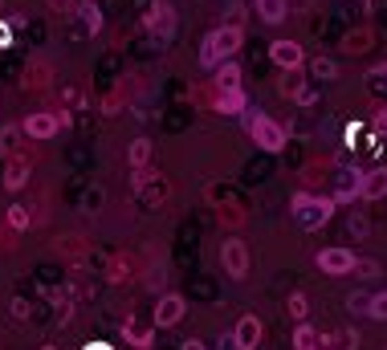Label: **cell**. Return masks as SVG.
Instances as JSON below:
<instances>
[{"label": "cell", "mask_w": 387, "mask_h": 350, "mask_svg": "<svg viewBox=\"0 0 387 350\" xmlns=\"http://www.w3.org/2000/svg\"><path fill=\"white\" fill-rule=\"evenodd\" d=\"M241 41H245V33H241V29H232V25L212 29V33L204 37V45H200V65H204V70H216V65L232 61V57H237V49H241Z\"/></svg>", "instance_id": "1"}, {"label": "cell", "mask_w": 387, "mask_h": 350, "mask_svg": "<svg viewBox=\"0 0 387 350\" xmlns=\"http://www.w3.org/2000/svg\"><path fill=\"white\" fill-rule=\"evenodd\" d=\"M241 123H245V131L253 134V143H257L265 155H277V151H286V143H290V131L281 127V123H273L269 114H261V110H245L241 114Z\"/></svg>", "instance_id": "2"}, {"label": "cell", "mask_w": 387, "mask_h": 350, "mask_svg": "<svg viewBox=\"0 0 387 350\" xmlns=\"http://www.w3.org/2000/svg\"><path fill=\"white\" fill-rule=\"evenodd\" d=\"M290 216L298 220V228L314 232V228H322L326 220L335 216V200L330 196H314V192H298L290 200Z\"/></svg>", "instance_id": "3"}, {"label": "cell", "mask_w": 387, "mask_h": 350, "mask_svg": "<svg viewBox=\"0 0 387 350\" xmlns=\"http://www.w3.org/2000/svg\"><path fill=\"white\" fill-rule=\"evenodd\" d=\"M359 192H363V172L355 163H339L335 167V192H330V200L335 204H355Z\"/></svg>", "instance_id": "4"}, {"label": "cell", "mask_w": 387, "mask_h": 350, "mask_svg": "<svg viewBox=\"0 0 387 350\" xmlns=\"http://www.w3.org/2000/svg\"><path fill=\"white\" fill-rule=\"evenodd\" d=\"M220 269H224L232 281H241V277L249 273V245L237 240V236H228V240L220 245Z\"/></svg>", "instance_id": "5"}, {"label": "cell", "mask_w": 387, "mask_h": 350, "mask_svg": "<svg viewBox=\"0 0 387 350\" xmlns=\"http://www.w3.org/2000/svg\"><path fill=\"white\" fill-rule=\"evenodd\" d=\"M355 253L350 249H343V245H330V249H322L318 257H314V265L326 273V277H346V273H355Z\"/></svg>", "instance_id": "6"}, {"label": "cell", "mask_w": 387, "mask_h": 350, "mask_svg": "<svg viewBox=\"0 0 387 350\" xmlns=\"http://www.w3.org/2000/svg\"><path fill=\"white\" fill-rule=\"evenodd\" d=\"M269 61L281 70V74H298L301 65H306V49L298 41H290V37H281V41L269 45Z\"/></svg>", "instance_id": "7"}, {"label": "cell", "mask_w": 387, "mask_h": 350, "mask_svg": "<svg viewBox=\"0 0 387 350\" xmlns=\"http://www.w3.org/2000/svg\"><path fill=\"white\" fill-rule=\"evenodd\" d=\"M147 33L159 37V41H172L175 37V8L168 0H155L151 12H147Z\"/></svg>", "instance_id": "8"}, {"label": "cell", "mask_w": 387, "mask_h": 350, "mask_svg": "<svg viewBox=\"0 0 387 350\" xmlns=\"http://www.w3.org/2000/svg\"><path fill=\"white\" fill-rule=\"evenodd\" d=\"M21 131L29 134V138H37V143H45V138H53V134L61 131V119H57V110H33L21 123Z\"/></svg>", "instance_id": "9"}, {"label": "cell", "mask_w": 387, "mask_h": 350, "mask_svg": "<svg viewBox=\"0 0 387 350\" xmlns=\"http://www.w3.org/2000/svg\"><path fill=\"white\" fill-rule=\"evenodd\" d=\"M232 334H237V347H241V350H257L265 326H261L257 313H241V318H237V326H232Z\"/></svg>", "instance_id": "10"}, {"label": "cell", "mask_w": 387, "mask_h": 350, "mask_svg": "<svg viewBox=\"0 0 387 350\" xmlns=\"http://www.w3.org/2000/svg\"><path fill=\"white\" fill-rule=\"evenodd\" d=\"M53 249H57V257H61V261H70L74 269L90 257V240H86V236H78V232L57 236V245H53Z\"/></svg>", "instance_id": "11"}, {"label": "cell", "mask_w": 387, "mask_h": 350, "mask_svg": "<svg viewBox=\"0 0 387 350\" xmlns=\"http://www.w3.org/2000/svg\"><path fill=\"white\" fill-rule=\"evenodd\" d=\"M183 313H188V302H183L179 294H163V298H159V306H155V318H151V322H155L159 330H168V326H175Z\"/></svg>", "instance_id": "12"}, {"label": "cell", "mask_w": 387, "mask_h": 350, "mask_svg": "<svg viewBox=\"0 0 387 350\" xmlns=\"http://www.w3.org/2000/svg\"><path fill=\"white\" fill-rule=\"evenodd\" d=\"M359 200H387V167H371V172H363V192H359Z\"/></svg>", "instance_id": "13"}, {"label": "cell", "mask_w": 387, "mask_h": 350, "mask_svg": "<svg viewBox=\"0 0 387 350\" xmlns=\"http://www.w3.org/2000/svg\"><path fill=\"white\" fill-rule=\"evenodd\" d=\"M155 330H159L155 322H151V326H143V322H135V318L123 322V338H127L130 347H139V350H147L151 342H155Z\"/></svg>", "instance_id": "14"}, {"label": "cell", "mask_w": 387, "mask_h": 350, "mask_svg": "<svg viewBox=\"0 0 387 350\" xmlns=\"http://www.w3.org/2000/svg\"><path fill=\"white\" fill-rule=\"evenodd\" d=\"M216 110H220V114H228V119H241V114L249 110V98H245V90H220V98H216Z\"/></svg>", "instance_id": "15"}, {"label": "cell", "mask_w": 387, "mask_h": 350, "mask_svg": "<svg viewBox=\"0 0 387 350\" xmlns=\"http://www.w3.org/2000/svg\"><path fill=\"white\" fill-rule=\"evenodd\" d=\"M168 192H172V187H168V179L155 172L147 183H143V187H139V192H135V196H139L143 204H151V208H155V204H163V200H168Z\"/></svg>", "instance_id": "16"}, {"label": "cell", "mask_w": 387, "mask_h": 350, "mask_svg": "<svg viewBox=\"0 0 387 350\" xmlns=\"http://www.w3.org/2000/svg\"><path fill=\"white\" fill-rule=\"evenodd\" d=\"M25 183H29V159L25 155H12L8 159V172H4V187L8 192H21Z\"/></svg>", "instance_id": "17"}, {"label": "cell", "mask_w": 387, "mask_h": 350, "mask_svg": "<svg viewBox=\"0 0 387 350\" xmlns=\"http://www.w3.org/2000/svg\"><path fill=\"white\" fill-rule=\"evenodd\" d=\"M78 17H82V25H86V33H102V25H106V17H102V8H98V0H78V8H74Z\"/></svg>", "instance_id": "18"}, {"label": "cell", "mask_w": 387, "mask_h": 350, "mask_svg": "<svg viewBox=\"0 0 387 350\" xmlns=\"http://www.w3.org/2000/svg\"><path fill=\"white\" fill-rule=\"evenodd\" d=\"M253 8H257V17L265 21V25H281V21L290 17L286 0H253Z\"/></svg>", "instance_id": "19"}, {"label": "cell", "mask_w": 387, "mask_h": 350, "mask_svg": "<svg viewBox=\"0 0 387 350\" xmlns=\"http://www.w3.org/2000/svg\"><path fill=\"white\" fill-rule=\"evenodd\" d=\"M151 151H155V147H151V138H143V134H139V138H130L127 163H130V167H147V163H151Z\"/></svg>", "instance_id": "20"}, {"label": "cell", "mask_w": 387, "mask_h": 350, "mask_svg": "<svg viewBox=\"0 0 387 350\" xmlns=\"http://www.w3.org/2000/svg\"><path fill=\"white\" fill-rule=\"evenodd\" d=\"M306 65H310L314 82H335V78H339V65H335V57H322V53H318V57H310Z\"/></svg>", "instance_id": "21"}, {"label": "cell", "mask_w": 387, "mask_h": 350, "mask_svg": "<svg viewBox=\"0 0 387 350\" xmlns=\"http://www.w3.org/2000/svg\"><path fill=\"white\" fill-rule=\"evenodd\" d=\"M216 90H241V65H237V57L224 61V65H216Z\"/></svg>", "instance_id": "22"}, {"label": "cell", "mask_w": 387, "mask_h": 350, "mask_svg": "<svg viewBox=\"0 0 387 350\" xmlns=\"http://www.w3.org/2000/svg\"><path fill=\"white\" fill-rule=\"evenodd\" d=\"M4 220H8V228L12 232H25V228H33V212H29V204H8V212H4Z\"/></svg>", "instance_id": "23"}, {"label": "cell", "mask_w": 387, "mask_h": 350, "mask_svg": "<svg viewBox=\"0 0 387 350\" xmlns=\"http://www.w3.org/2000/svg\"><path fill=\"white\" fill-rule=\"evenodd\" d=\"M318 347H322L318 330H314L310 322H298V330H294V350H318Z\"/></svg>", "instance_id": "24"}, {"label": "cell", "mask_w": 387, "mask_h": 350, "mask_svg": "<svg viewBox=\"0 0 387 350\" xmlns=\"http://www.w3.org/2000/svg\"><path fill=\"white\" fill-rule=\"evenodd\" d=\"M359 330H339V334H330V338H322V347L326 350H359Z\"/></svg>", "instance_id": "25"}, {"label": "cell", "mask_w": 387, "mask_h": 350, "mask_svg": "<svg viewBox=\"0 0 387 350\" xmlns=\"http://www.w3.org/2000/svg\"><path fill=\"white\" fill-rule=\"evenodd\" d=\"M25 86H33V90H41V86H49V61H33L29 70H25Z\"/></svg>", "instance_id": "26"}, {"label": "cell", "mask_w": 387, "mask_h": 350, "mask_svg": "<svg viewBox=\"0 0 387 350\" xmlns=\"http://www.w3.org/2000/svg\"><path fill=\"white\" fill-rule=\"evenodd\" d=\"M21 127H0V155H17V147H21Z\"/></svg>", "instance_id": "27"}, {"label": "cell", "mask_w": 387, "mask_h": 350, "mask_svg": "<svg viewBox=\"0 0 387 350\" xmlns=\"http://www.w3.org/2000/svg\"><path fill=\"white\" fill-rule=\"evenodd\" d=\"M379 273H384V265L375 261V257H359L355 261V277H363V281H375Z\"/></svg>", "instance_id": "28"}, {"label": "cell", "mask_w": 387, "mask_h": 350, "mask_svg": "<svg viewBox=\"0 0 387 350\" xmlns=\"http://www.w3.org/2000/svg\"><path fill=\"white\" fill-rule=\"evenodd\" d=\"M286 309H290V318H294V322H306V318H310V302H306V294H290Z\"/></svg>", "instance_id": "29"}, {"label": "cell", "mask_w": 387, "mask_h": 350, "mask_svg": "<svg viewBox=\"0 0 387 350\" xmlns=\"http://www.w3.org/2000/svg\"><path fill=\"white\" fill-rule=\"evenodd\" d=\"M127 277H130V265L123 261V257H115V261H110V269H106V281H110V285H123Z\"/></svg>", "instance_id": "30"}, {"label": "cell", "mask_w": 387, "mask_h": 350, "mask_svg": "<svg viewBox=\"0 0 387 350\" xmlns=\"http://www.w3.org/2000/svg\"><path fill=\"white\" fill-rule=\"evenodd\" d=\"M346 228H350V236H355V240H367V232H371V224H367V216H363V212H350Z\"/></svg>", "instance_id": "31"}, {"label": "cell", "mask_w": 387, "mask_h": 350, "mask_svg": "<svg viewBox=\"0 0 387 350\" xmlns=\"http://www.w3.org/2000/svg\"><path fill=\"white\" fill-rule=\"evenodd\" d=\"M367 318H375V322H387V289L371 298V306H367Z\"/></svg>", "instance_id": "32"}, {"label": "cell", "mask_w": 387, "mask_h": 350, "mask_svg": "<svg viewBox=\"0 0 387 350\" xmlns=\"http://www.w3.org/2000/svg\"><path fill=\"white\" fill-rule=\"evenodd\" d=\"M8 313H12L17 322H25V318H33V306H29V298H12V302H8Z\"/></svg>", "instance_id": "33"}, {"label": "cell", "mask_w": 387, "mask_h": 350, "mask_svg": "<svg viewBox=\"0 0 387 350\" xmlns=\"http://www.w3.org/2000/svg\"><path fill=\"white\" fill-rule=\"evenodd\" d=\"M277 90H281L286 98H298V90H301V78H298V74H286V78L277 82Z\"/></svg>", "instance_id": "34"}, {"label": "cell", "mask_w": 387, "mask_h": 350, "mask_svg": "<svg viewBox=\"0 0 387 350\" xmlns=\"http://www.w3.org/2000/svg\"><path fill=\"white\" fill-rule=\"evenodd\" d=\"M367 306H371L367 294H346V309H350V313H367Z\"/></svg>", "instance_id": "35"}, {"label": "cell", "mask_w": 387, "mask_h": 350, "mask_svg": "<svg viewBox=\"0 0 387 350\" xmlns=\"http://www.w3.org/2000/svg\"><path fill=\"white\" fill-rule=\"evenodd\" d=\"M151 167H130V192H139V187H143V183H147V179H151Z\"/></svg>", "instance_id": "36"}, {"label": "cell", "mask_w": 387, "mask_h": 350, "mask_svg": "<svg viewBox=\"0 0 387 350\" xmlns=\"http://www.w3.org/2000/svg\"><path fill=\"white\" fill-rule=\"evenodd\" d=\"M359 138H363V123H350V127H346V134H343V147H350V151H355V147H359Z\"/></svg>", "instance_id": "37"}, {"label": "cell", "mask_w": 387, "mask_h": 350, "mask_svg": "<svg viewBox=\"0 0 387 350\" xmlns=\"http://www.w3.org/2000/svg\"><path fill=\"white\" fill-rule=\"evenodd\" d=\"M294 102H298V106H314V102H318V90H314V86H301Z\"/></svg>", "instance_id": "38"}, {"label": "cell", "mask_w": 387, "mask_h": 350, "mask_svg": "<svg viewBox=\"0 0 387 350\" xmlns=\"http://www.w3.org/2000/svg\"><path fill=\"white\" fill-rule=\"evenodd\" d=\"M224 25H232V29H241V33H245V8H241V4H232V17H228Z\"/></svg>", "instance_id": "39"}, {"label": "cell", "mask_w": 387, "mask_h": 350, "mask_svg": "<svg viewBox=\"0 0 387 350\" xmlns=\"http://www.w3.org/2000/svg\"><path fill=\"white\" fill-rule=\"evenodd\" d=\"M367 78H371V86H375V90H379V86H387V61H384V65H375V70H371Z\"/></svg>", "instance_id": "40"}, {"label": "cell", "mask_w": 387, "mask_h": 350, "mask_svg": "<svg viewBox=\"0 0 387 350\" xmlns=\"http://www.w3.org/2000/svg\"><path fill=\"white\" fill-rule=\"evenodd\" d=\"M310 4H314V0H286L290 17H301V12H310Z\"/></svg>", "instance_id": "41"}, {"label": "cell", "mask_w": 387, "mask_h": 350, "mask_svg": "<svg viewBox=\"0 0 387 350\" xmlns=\"http://www.w3.org/2000/svg\"><path fill=\"white\" fill-rule=\"evenodd\" d=\"M45 4H49L53 12H74V8H78V0H45Z\"/></svg>", "instance_id": "42"}, {"label": "cell", "mask_w": 387, "mask_h": 350, "mask_svg": "<svg viewBox=\"0 0 387 350\" xmlns=\"http://www.w3.org/2000/svg\"><path fill=\"white\" fill-rule=\"evenodd\" d=\"M216 350H241L237 347V334H220V338H216Z\"/></svg>", "instance_id": "43"}, {"label": "cell", "mask_w": 387, "mask_h": 350, "mask_svg": "<svg viewBox=\"0 0 387 350\" xmlns=\"http://www.w3.org/2000/svg\"><path fill=\"white\" fill-rule=\"evenodd\" d=\"M8 45H12V25L0 21V49H8Z\"/></svg>", "instance_id": "44"}, {"label": "cell", "mask_w": 387, "mask_h": 350, "mask_svg": "<svg viewBox=\"0 0 387 350\" xmlns=\"http://www.w3.org/2000/svg\"><path fill=\"white\" fill-rule=\"evenodd\" d=\"M98 204H102V192L94 187V192H90V196H86V208H90V212H98Z\"/></svg>", "instance_id": "45"}, {"label": "cell", "mask_w": 387, "mask_h": 350, "mask_svg": "<svg viewBox=\"0 0 387 350\" xmlns=\"http://www.w3.org/2000/svg\"><path fill=\"white\" fill-rule=\"evenodd\" d=\"M375 131H379V134H387V106L379 110V114H375Z\"/></svg>", "instance_id": "46"}, {"label": "cell", "mask_w": 387, "mask_h": 350, "mask_svg": "<svg viewBox=\"0 0 387 350\" xmlns=\"http://www.w3.org/2000/svg\"><path fill=\"white\" fill-rule=\"evenodd\" d=\"M179 350H208V347H204L200 338H188V342H183V347H179Z\"/></svg>", "instance_id": "47"}, {"label": "cell", "mask_w": 387, "mask_h": 350, "mask_svg": "<svg viewBox=\"0 0 387 350\" xmlns=\"http://www.w3.org/2000/svg\"><path fill=\"white\" fill-rule=\"evenodd\" d=\"M82 350H115V347H110V342H86Z\"/></svg>", "instance_id": "48"}, {"label": "cell", "mask_w": 387, "mask_h": 350, "mask_svg": "<svg viewBox=\"0 0 387 350\" xmlns=\"http://www.w3.org/2000/svg\"><path fill=\"white\" fill-rule=\"evenodd\" d=\"M355 4H359V12H367V8H371V0H355Z\"/></svg>", "instance_id": "49"}, {"label": "cell", "mask_w": 387, "mask_h": 350, "mask_svg": "<svg viewBox=\"0 0 387 350\" xmlns=\"http://www.w3.org/2000/svg\"><path fill=\"white\" fill-rule=\"evenodd\" d=\"M41 350H57V347H41Z\"/></svg>", "instance_id": "50"}, {"label": "cell", "mask_w": 387, "mask_h": 350, "mask_svg": "<svg viewBox=\"0 0 387 350\" xmlns=\"http://www.w3.org/2000/svg\"><path fill=\"white\" fill-rule=\"evenodd\" d=\"M318 350H326V347H318Z\"/></svg>", "instance_id": "51"}]
</instances>
